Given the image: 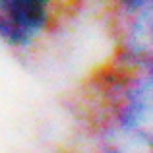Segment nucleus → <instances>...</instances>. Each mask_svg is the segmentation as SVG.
Returning a JSON list of instances; mask_svg holds the SVG:
<instances>
[{
    "instance_id": "f257e3e1",
    "label": "nucleus",
    "mask_w": 153,
    "mask_h": 153,
    "mask_svg": "<svg viewBox=\"0 0 153 153\" xmlns=\"http://www.w3.org/2000/svg\"><path fill=\"white\" fill-rule=\"evenodd\" d=\"M114 37L120 64L153 68V2H124L114 14Z\"/></svg>"
},
{
    "instance_id": "f03ea898",
    "label": "nucleus",
    "mask_w": 153,
    "mask_h": 153,
    "mask_svg": "<svg viewBox=\"0 0 153 153\" xmlns=\"http://www.w3.org/2000/svg\"><path fill=\"white\" fill-rule=\"evenodd\" d=\"M54 12L39 0H0V37L16 49H29L52 27Z\"/></svg>"
},
{
    "instance_id": "7ed1b4c3",
    "label": "nucleus",
    "mask_w": 153,
    "mask_h": 153,
    "mask_svg": "<svg viewBox=\"0 0 153 153\" xmlns=\"http://www.w3.org/2000/svg\"><path fill=\"white\" fill-rule=\"evenodd\" d=\"M97 153H153V136L114 118H99L93 126Z\"/></svg>"
}]
</instances>
